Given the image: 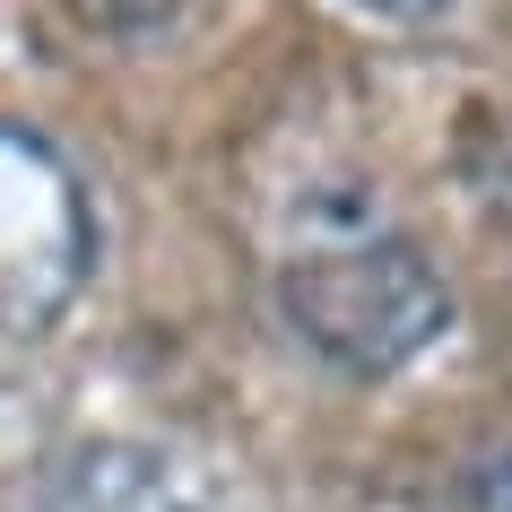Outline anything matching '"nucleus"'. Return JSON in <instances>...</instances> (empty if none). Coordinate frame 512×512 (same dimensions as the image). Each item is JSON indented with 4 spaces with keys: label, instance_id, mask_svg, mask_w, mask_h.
<instances>
[{
    "label": "nucleus",
    "instance_id": "423d86ee",
    "mask_svg": "<svg viewBox=\"0 0 512 512\" xmlns=\"http://www.w3.org/2000/svg\"><path fill=\"white\" fill-rule=\"evenodd\" d=\"M495 209H504V226H512V165H504V183H495Z\"/></svg>",
    "mask_w": 512,
    "mask_h": 512
},
{
    "label": "nucleus",
    "instance_id": "39448f33",
    "mask_svg": "<svg viewBox=\"0 0 512 512\" xmlns=\"http://www.w3.org/2000/svg\"><path fill=\"white\" fill-rule=\"evenodd\" d=\"M365 18H391V27H434V18H452L460 0H348Z\"/></svg>",
    "mask_w": 512,
    "mask_h": 512
},
{
    "label": "nucleus",
    "instance_id": "f03ea898",
    "mask_svg": "<svg viewBox=\"0 0 512 512\" xmlns=\"http://www.w3.org/2000/svg\"><path fill=\"white\" fill-rule=\"evenodd\" d=\"M96 278V200L35 122L0 113V339H44Z\"/></svg>",
    "mask_w": 512,
    "mask_h": 512
},
{
    "label": "nucleus",
    "instance_id": "7ed1b4c3",
    "mask_svg": "<svg viewBox=\"0 0 512 512\" xmlns=\"http://www.w3.org/2000/svg\"><path fill=\"white\" fill-rule=\"evenodd\" d=\"M70 18L113 35V44H157V35H174L191 18V0H70Z\"/></svg>",
    "mask_w": 512,
    "mask_h": 512
},
{
    "label": "nucleus",
    "instance_id": "20e7f679",
    "mask_svg": "<svg viewBox=\"0 0 512 512\" xmlns=\"http://www.w3.org/2000/svg\"><path fill=\"white\" fill-rule=\"evenodd\" d=\"M452 512H512V443H504V452H478L469 469H460Z\"/></svg>",
    "mask_w": 512,
    "mask_h": 512
},
{
    "label": "nucleus",
    "instance_id": "f257e3e1",
    "mask_svg": "<svg viewBox=\"0 0 512 512\" xmlns=\"http://www.w3.org/2000/svg\"><path fill=\"white\" fill-rule=\"evenodd\" d=\"M278 322L348 382H391L452 330V278L434 252L374 209L313 217L304 243L278 261Z\"/></svg>",
    "mask_w": 512,
    "mask_h": 512
}]
</instances>
